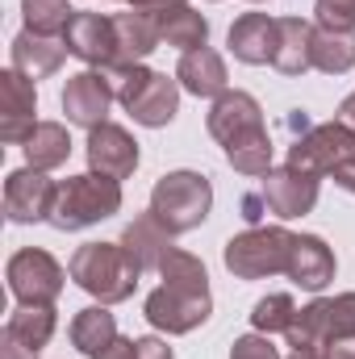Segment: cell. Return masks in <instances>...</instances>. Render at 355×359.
I'll use <instances>...</instances> for the list:
<instances>
[{
	"label": "cell",
	"mask_w": 355,
	"mask_h": 359,
	"mask_svg": "<svg viewBox=\"0 0 355 359\" xmlns=\"http://www.w3.org/2000/svg\"><path fill=\"white\" fill-rule=\"evenodd\" d=\"M314 17L322 29H355V0H318Z\"/></svg>",
	"instance_id": "d6a6232c"
},
{
	"label": "cell",
	"mask_w": 355,
	"mask_h": 359,
	"mask_svg": "<svg viewBox=\"0 0 355 359\" xmlns=\"http://www.w3.org/2000/svg\"><path fill=\"white\" fill-rule=\"evenodd\" d=\"M134 359H172V347L163 339H134Z\"/></svg>",
	"instance_id": "d590c367"
},
{
	"label": "cell",
	"mask_w": 355,
	"mask_h": 359,
	"mask_svg": "<svg viewBox=\"0 0 355 359\" xmlns=\"http://www.w3.org/2000/svg\"><path fill=\"white\" fill-rule=\"evenodd\" d=\"M335 121H343L347 130H355V92L351 96H343V104H339V117Z\"/></svg>",
	"instance_id": "7bdbcfd3"
},
{
	"label": "cell",
	"mask_w": 355,
	"mask_h": 359,
	"mask_svg": "<svg viewBox=\"0 0 355 359\" xmlns=\"http://www.w3.org/2000/svg\"><path fill=\"white\" fill-rule=\"evenodd\" d=\"M251 4H260V0H251Z\"/></svg>",
	"instance_id": "f6af8a7d"
},
{
	"label": "cell",
	"mask_w": 355,
	"mask_h": 359,
	"mask_svg": "<svg viewBox=\"0 0 355 359\" xmlns=\"http://www.w3.org/2000/svg\"><path fill=\"white\" fill-rule=\"evenodd\" d=\"M314 67L326 76H343L355 67V34L351 29H322L314 25Z\"/></svg>",
	"instance_id": "484cf974"
},
{
	"label": "cell",
	"mask_w": 355,
	"mask_h": 359,
	"mask_svg": "<svg viewBox=\"0 0 355 359\" xmlns=\"http://www.w3.org/2000/svg\"><path fill=\"white\" fill-rule=\"evenodd\" d=\"M347 159H355V130H347L343 121L309 126L288 147V168L309 172V176H318V180L335 176V168H343Z\"/></svg>",
	"instance_id": "8992f818"
},
{
	"label": "cell",
	"mask_w": 355,
	"mask_h": 359,
	"mask_svg": "<svg viewBox=\"0 0 355 359\" xmlns=\"http://www.w3.org/2000/svg\"><path fill=\"white\" fill-rule=\"evenodd\" d=\"M176 80L184 92H192V96H222L226 92V63H222V55L217 50H209V46H196V50H184L180 55V67H176Z\"/></svg>",
	"instance_id": "7402d4cb"
},
{
	"label": "cell",
	"mask_w": 355,
	"mask_h": 359,
	"mask_svg": "<svg viewBox=\"0 0 355 359\" xmlns=\"http://www.w3.org/2000/svg\"><path fill=\"white\" fill-rule=\"evenodd\" d=\"M63 42H67V50L80 63L100 67V72L113 76V67H117V25H113V17H105V13H76L72 25L63 29Z\"/></svg>",
	"instance_id": "30bf717a"
},
{
	"label": "cell",
	"mask_w": 355,
	"mask_h": 359,
	"mask_svg": "<svg viewBox=\"0 0 355 359\" xmlns=\"http://www.w3.org/2000/svg\"><path fill=\"white\" fill-rule=\"evenodd\" d=\"M226 163L234 172H243V176H267L272 172V138H267V130L230 142L226 147Z\"/></svg>",
	"instance_id": "f546056e"
},
{
	"label": "cell",
	"mask_w": 355,
	"mask_h": 359,
	"mask_svg": "<svg viewBox=\"0 0 355 359\" xmlns=\"http://www.w3.org/2000/svg\"><path fill=\"white\" fill-rule=\"evenodd\" d=\"M293 243H297V234H288L284 226H251L226 243L222 259H226L230 276H239V280H264L276 271H288Z\"/></svg>",
	"instance_id": "277c9868"
},
{
	"label": "cell",
	"mask_w": 355,
	"mask_h": 359,
	"mask_svg": "<svg viewBox=\"0 0 355 359\" xmlns=\"http://www.w3.org/2000/svg\"><path fill=\"white\" fill-rule=\"evenodd\" d=\"M293 318H297V305H293L288 292H267L264 301H255V309H251V326L260 334H267V339L272 334H288Z\"/></svg>",
	"instance_id": "1f68e13d"
},
{
	"label": "cell",
	"mask_w": 355,
	"mask_h": 359,
	"mask_svg": "<svg viewBox=\"0 0 355 359\" xmlns=\"http://www.w3.org/2000/svg\"><path fill=\"white\" fill-rule=\"evenodd\" d=\"M4 276H8V288L21 305H55L59 292H63V280L72 271H63V264L55 255H46L38 247H25L8 259Z\"/></svg>",
	"instance_id": "52a82bcc"
},
{
	"label": "cell",
	"mask_w": 355,
	"mask_h": 359,
	"mask_svg": "<svg viewBox=\"0 0 355 359\" xmlns=\"http://www.w3.org/2000/svg\"><path fill=\"white\" fill-rule=\"evenodd\" d=\"M121 209V184L109 176H67L59 180V192H55V205H51V226L72 234V230H88L96 222L113 217Z\"/></svg>",
	"instance_id": "7a4b0ae2"
},
{
	"label": "cell",
	"mask_w": 355,
	"mask_h": 359,
	"mask_svg": "<svg viewBox=\"0 0 355 359\" xmlns=\"http://www.w3.org/2000/svg\"><path fill=\"white\" fill-rule=\"evenodd\" d=\"M213 209V184L201 172H168L155 180L151 188V213L172 230V234H188L196 230Z\"/></svg>",
	"instance_id": "3957f363"
},
{
	"label": "cell",
	"mask_w": 355,
	"mask_h": 359,
	"mask_svg": "<svg viewBox=\"0 0 355 359\" xmlns=\"http://www.w3.org/2000/svg\"><path fill=\"white\" fill-rule=\"evenodd\" d=\"M230 359H280V351L272 347V339L267 334H243V339H234V351Z\"/></svg>",
	"instance_id": "e575fe53"
},
{
	"label": "cell",
	"mask_w": 355,
	"mask_h": 359,
	"mask_svg": "<svg viewBox=\"0 0 355 359\" xmlns=\"http://www.w3.org/2000/svg\"><path fill=\"white\" fill-rule=\"evenodd\" d=\"M34 113H38V92L34 84L21 76V72H4L0 76V138L8 142V147H25L29 142V134H34Z\"/></svg>",
	"instance_id": "7c38bea8"
},
{
	"label": "cell",
	"mask_w": 355,
	"mask_h": 359,
	"mask_svg": "<svg viewBox=\"0 0 355 359\" xmlns=\"http://www.w3.org/2000/svg\"><path fill=\"white\" fill-rule=\"evenodd\" d=\"M288 359H330V351L326 347H297Z\"/></svg>",
	"instance_id": "ee69618b"
},
{
	"label": "cell",
	"mask_w": 355,
	"mask_h": 359,
	"mask_svg": "<svg viewBox=\"0 0 355 359\" xmlns=\"http://www.w3.org/2000/svg\"><path fill=\"white\" fill-rule=\"evenodd\" d=\"M130 8H142V13H168V8H180L184 0H121Z\"/></svg>",
	"instance_id": "f35d334b"
},
{
	"label": "cell",
	"mask_w": 355,
	"mask_h": 359,
	"mask_svg": "<svg viewBox=\"0 0 355 359\" xmlns=\"http://www.w3.org/2000/svg\"><path fill=\"white\" fill-rule=\"evenodd\" d=\"M159 34H163V42L176 46V50H196V46L209 42V21H205L196 8L180 4V8L159 13Z\"/></svg>",
	"instance_id": "4316f807"
},
{
	"label": "cell",
	"mask_w": 355,
	"mask_h": 359,
	"mask_svg": "<svg viewBox=\"0 0 355 359\" xmlns=\"http://www.w3.org/2000/svg\"><path fill=\"white\" fill-rule=\"evenodd\" d=\"M113 25H117V67H113V80H121L126 72L142 67V59L163 42V34H159V13H142V8L117 13Z\"/></svg>",
	"instance_id": "5bb4252c"
},
{
	"label": "cell",
	"mask_w": 355,
	"mask_h": 359,
	"mask_svg": "<svg viewBox=\"0 0 355 359\" xmlns=\"http://www.w3.org/2000/svg\"><path fill=\"white\" fill-rule=\"evenodd\" d=\"M288 276H293L301 288L322 292V288L335 280V251H330L318 234H297L293 259H288Z\"/></svg>",
	"instance_id": "44dd1931"
},
{
	"label": "cell",
	"mask_w": 355,
	"mask_h": 359,
	"mask_svg": "<svg viewBox=\"0 0 355 359\" xmlns=\"http://www.w3.org/2000/svg\"><path fill=\"white\" fill-rule=\"evenodd\" d=\"M264 201L280 222L305 217V213L318 205V176L297 172V168H288V163H284V168H272L267 180H264Z\"/></svg>",
	"instance_id": "4fadbf2b"
},
{
	"label": "cell",
	"mask_w": 355,
	"mask_h": 359,
	"mask_svg": "<svg viewBox=\"0 0 355 359\" xmlns=\"http://www.w3.org/2000/svg\"><path fill=\"white\" fill-rule=\"evenodd\" d=\"M72 347L80 351V355L96 359L113 339H117V318L105 309V305H88V309H80L76 318H72Z\"/></svg>",
	"instance_id": "603a6c76"
},
{
	"label": "cell",
	"mask_w": 355,
	"mask_h": 359,
	"mask_svg": "<svg viewBox=\"0 0 355 359\" xmlns=\"http://www.w3.org/2000/svg\"><path fill=\"white\" fill-rule=\"evenodd\" d=\"M25 159H29V168H38V172L63 168V163L72 159V134H67V126H59V121H38L34 134H29V142H25Z\"/></svg>",
	"instance_id": "cb8c5ba5"
},
{
	"label": "cell",
	"mask_w": 355,
	"mask_h": 359,
	"mask_svg": "<svg viewBox=\"0 0 355 359\" xmlns=\"http://www.w3.org/2000/svg\"><path fill=\"white\" fill-rule=\"evenodd\" d=\"M72 280L96 297L100 305H121V301H130L134 297V288H138V276L142 268L126 255V247L121 243H84L76 255H72Z\"/></svg>",
	"instance_id": "6da1fadb"
},
{
	"label": "cell",
	"mask_w": 355,
	"mask_h": 359,
	"mask_svg": "<svg viewBox=\"0 0 355 359\" xmlns=\"http://www.w3.org/2000/svg\"><path fill=\"white\" fill-rule=\"evenodd\" d=\"M335 184H339L343 192H351V196H355V159H347L343 168H335Z\"/></svg>",
	"instance_id": "ab89813d"
},
{
	"label": "cell",
	"mask_w": 355,
	"mask_h": 359,
	"mask_svg": "<svg viewBox=\"0 0 355 359\" xmlns=\"http://www.w3.org/2000/svg\"><path fill=\"white\" fill-rule=\"evenodd\" d=\"M55 192H59V184L46 180V172H38V168L13 172V176L4 180V217L17 222V226L46 222L51 205H55Z\"/></svg>",
	"instance_id": "8fae6325"
},
{
	"label": "cell",
	"mask_w": 355,
	"mask_h": 359,
	"mask_svg": "<svg viewBox=\"0 0 355 359\" xmlns=\"http://www.w3.org/2000/svg\"><path fill=\"white\" fill-rule=\"evenodd\" d=\"M117 100L138 126L159 130L180 109V80H168L163 72H151V67H134L117 80Z\"/></svg>",
	"instance_id": "5b68a950"
},
{
	"label": "cell",
	"mask_w": 355,
	"mask_h": 359,
	"mask_svg": "<svg viewBox=\"0 0 355 359\" xmlns=\"http://www.w3.org/2000/svg\"><path fill=\"white\" fill-rule=\"evenodd\" d=\"M172 230L147 209V213H138L126 230H121V247H126V255L138 264L142 271H151V268H159L163 259H168V251H172Z\"/></svg>",
	"instance_id": "ac0fdd59"
},
{
	"label": "cell",
	"mask_w": 355,
	"mask_h": 359,
	"mask_svg": "<svg viewBox=\"0 0 355 359\" xmlns=\"http://www.w3.org/2000/svg\"><path fill=\"white\" fill-rule=\"evenodd\" d=\"M142 313H147V322H151L155 330L188 334V330H196V326H205V322H209L213 301H209V292H188V288L159 284V288L147 297Z\"/></svg>",
	"instance_id": "ba28073f"
},
{
	"label": "cell",
	"mask_w": 355,
	"mask_h": 359,
	"mask_svg": "<svg viewBox=\"0 0 355 359\" xmlns=\"http://www.w3.org/2000/svg\"><path fill=\"white\" fill-rule=\"evenodd\" d=\"M272 67L284 76H305L314 67V25L301 17H276V55Z\"/></svg>",
	"instance_id": "d6986e66"
},
{
	"label": "cell",
	"mask_w": 355,
	"mask_h": 359,
	"mask_svg": "<svg viewBox=\"0 0 355 359\" xmlns=\"http://www.w3.org/2000/svg\"><path fill=\"white\" fill-rule=\"evenodd\" d=\"M134 168H138V142L121 126L105 121V126L88 130V172L121 184L126 176H134Z\"/></svg>",
	"instance_id": "9a60e30c"
},
{
	"label": "cell",
	"mask_w": 355,
	"mask_h": 359,
	"mask_svg": "<svg viewBox=\"0 0 355 359\" xmlns=\"http://www.w3.org/2000/svg\"><path fill=\"white\" fill-rule=\"evenodd\" d=\"M326 351H330V359H355V339H335Z\"/></svg>",
	"instance_id": "60d3db41"
},
{
	"label": "cell",
	"mask_w": 355,
	"mask_h": 359,
	"mask_svg": "<svg viewBox=\"0 0 355 359\" xmlns=\"http://www.w3.org/2000/svg\"><path fill=\"white\" fill-rule=\"evenodd\" d=\"M284 339H288L293 351L297 347H330V301L318 297L305 309H297V318H293V326H288Z\"/></svg>",
	"instance_id": "83f0119b"
},
{
	"label": "cell",
	"mask_w": 355,
	"mask_h": 359,
	"mask_svg": "<svg viewBox=\"0 0 355 359\" xmlns=\"http://www.w3.org/2000/svg\"><path fill=\"white\" fill-rule=\"evenodd\" d=\"M117 80L100 67H88L80 76H67V88H63V113L72 126H84V130H96L109 121V104L117 100Z\"/></svg>",
	"instance_id": "9c48e42d"
},
{
	"label": "cell",
	"mask_w": 355,
	"mask_h": 359,
	"mask_svg": "<svg viewBox=\"0 0 355 359\" xmlns=\"http://www.w3.org/2000/svg\"><path fill=\"white\" fill-rule=\"evenodd\" d=\"M260 130H264V109H260V100L251 92L226 88L213 100V109H209V134L222 147H230V142H239L247 134H260Z\"/></svg>",
	"instance_id": "2e32d148"
},
{
	"label": "cell",
	"mask_w": 355,
	"mask_h": 359,
	"mask_svg": "<svg viewBox=\"0 0 355 359\" xmlns=\"http://www.w3.org/2000/svg\"><path fill=\"white\" fill-rule=\"evenodd\" d=\"M0 359H38L29 347H21L17 339H8V334H0Z\"/></svg>",
	"instance_id": "74e56055"
},
{
	"label": "cell",
	"mask_w": 355,
	"mask_h": 359,
	"mask_svg": "<svg viewBox=\"0 0 355 359\" xmlns=\"http://www.w3.org/2000/svg\"><path fill=\"white\" fill-rule=\"evenodd\" d=\"M8 55H13V72H21L25 80H46V76H55L63 67V59L72 50H67L63 38H42V34L21 29L13 38V46H8Z\"/></svg>",
	"instance_id": "e0dca14e"
},
{
	"label": "cell",
	"mask_w": 355,
	"mask_h": 359,
	"mask_svg": "<svg viewBox=\"0 0 355 359\" xmlns=\"http://www.w3.org/2000/svg\"><path fill=\"white\" fill-rule=\"evenodd\" d=\"M230 50L239 63H251V67H264L276 55V17L267 13H243L234 25H230Z\"/></svg>",
	"instance_id": "ffe728a7"
},
{
	"label": "cell",
	"mask_w": 355,
	"mask_h": 359,
	"mask_svg": "<svg viewBox=\"0 0 355 359\" xmlns=\"http://www.w3.org/2000/svg\"><path fill=\"white\" fill-rule=\"evenodd\" d=\"M4 334L38 355L55 334V305H17L4 322Z\"/></svg>",
	"instance_id": "d4e9b609"
},
{
	"label": "cell",
	"mask_w": 355,
	"mask_h": 359,
	"mask_svg": "<svg viewBox=\"0 0 355 359\" xmlns=\"http://www.w3.org/2000/svg\"><path fill=\"white\" fill-rule=\"evenodd\" d=\"M21 17H25V29H29V34L63 38V29L72 25L76 8H72L67 0H21Z\"/></svg>",
	"instance_id": "f1b7e54d"
},
{
	"label": "cell",
	"mask_w": 355,
	"mask_h": 359,
	"mask_svg": "<svg viewBox=\"0 0 355 359\" xmlns=\"http://www.w3.org/2000/svg\"><path fill=\"white\" fill-rule=\"evenodd\" d=\"M335 339H355V292L330 297V343Z\"/></svg>",
	"instance_id": "836d02e7"
},
{
	"label": "cell",
	"mask_w": 355,
	"mask_h": 359,
	"mask_svg": "<svg viewBox=\"0 0 355 359\" xmlns=\"http://www.w3.org/2000/svg\"><path fill=\"white\" fill-rule=\"evenodd\" d=\"M96 359H134V339H121V334H117Z\"/></svg>",
	"instance_id": "8d00e7d4"
},
{
	"label": "cell",
	"mask_w": 355,
	"mask_h": 359,
	"mask_svg": "<svg viewBox=\"0 0 355 359\" xmlns=\"http://www.w3.org/2000/svg\"><path fill=\"white\" fill-rule=\"evenodd\" d=\"M159 276H163V284H172V288H188V292H209V271L205 264L196 259V255H188V251H168V259L159 264Z\"/></svg>",
	"instance_id": "4dcf8cb0"
},
{
	"label": "cell",
	"mask_w": 355,
	"mask_h": 359,
	"mask_svg": "<svg viewBox=\"0 0 355 359\" xmlns=\"http://www.w3.org/2000/svg\"><path fill=\"white\" fill-rule=\"evenodd\" d=\"M267 201L264 196H247V201H243V217H247V222H251V226H255V222H260V217H264V213H260V209H264Z\"/></svg>",
	"instance_id": "b9f144b4"
}]
</instances>
